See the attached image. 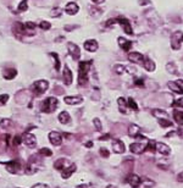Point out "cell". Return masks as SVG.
Listing matches in <instances>:
<instances>
[{
    "instance_id": "6da1fadb",
    "label": "cell",
    "mask_w": 183,
    "mask_h": 188,
    "mask_svg": "<svg viewBox=\"0 0 183 188\" xmlns=\"http://www.w3.org/2000/svg\"><path fill=\"white\" fill-rule=\"evenodd\" d=\"M92 61H81L78 65V84L79 86H87L88 83V73L91 70Z\"/></svg>"
},
{
    "instance_id": "7a4b0ae2",
    "label": "cell",
    "mask_w": 183,
    "mask_h": 188,
    "mask_svg": "<svg viewBox=\"0 0 183 188\" xmlns=\"http://www.w3.org/2000/svg\"><path fill=\"white\" fill-rule=\"evenodd\" d=\"M58 104H59V100L55 96H48L47 99L43 100L40 110L43 112H45V114H51V112H54L56 110Z\"/></svg>"
},
{
    "instance_id": "3957f363",
    "label": "cell",
    "mask_w": 183,
    "mask_h": 188,
    "mask_svg": "<svg viewBox=\"0 0 183 188\" xmlns=\"http://www.w3.org/2000/svg\"><path fill=\"white\" fill-rule=\"evenodd\" d=\"M148 139L144 137H140V141H137L134 143H132L129 145V150L134 154H142L147 150V145H148Z\"/></svg>"
},
{
    "instance_id": "277c9868",
    "label": "cell",
    "mask_w": 183,
    "mask_h": 188,
    "mask_svg": "<svg viewBox=\"0 0 183 188\" xmlns=\"http://www.w3.org/2000/svg\"><path fill=\"white\" fill-rule=\"evenodd\" d=\"M48 88H49V82H48L47 80H38V81H35V82L32 84V87H30L32 92L35 94L37 96H38V95H42Z\"/></svg>"
},
{
    "instance_id": "5b68a950",
    "label": "cell",
    "mask_w": 183,
    "mask_h": 188,
    "mask_svg": "<svg viewBox=\"0 0 183 188\" xmlns=\"http://www.w3.org/2000/svg\"><path fill=\"white\" fill-rule=\"evenodd\" d=\"M183 43V32L177 31L171 35V48L173 50H178Z\"/></svg>"
},
{
    "instance_id": "8992f818",
    "label": "cell",
    "mask_w": 183,
    "mask_h": 188,
    "mask_svg": "<svg viewBox=\"0 0 183 188\" xmlns=\"http://www.w3.org/2000/svg\"><path fill=\"white\" fill-rule=\"evenodd\" d=\"M67 50H68V53H70V55L72 56L73 60H76V61L79 60V58H81V49H79V47L77 44H75L72 42H68L67 43Z\"/></svg>"
},
{
    "instance_id": "52a82bcc",
    "label": "cell",
    "mask_w": 183,
    "mask_h": 188,
    "mask_svg": "<svg viewBox=\"0 0 183 188\" xmlns=\"http://www.w3.org/2000/svg\"><path fill=\"white\" fill-rule=\"evenodd\" d=\"M5 166H6V170L11 174H17L21 169H22V165L20 161L17 160H12V161H6V162H2Z\"/></svg>"
},
{
    "instance_id": "ba28073f",
    "label": "cell",
    "mask_w": 183,
    "mask_h": 188,
    "mask_svg": "<svg viewBox=\"0 0 183 188\" xmlns=\"http://www.w3.org/2000/svg\"><path fill=\"white\" fill-rule=\"evenodd\" d=\"M144 55L138 53V51H133V53H129L128 54V60L132 63H138V65H143L144 63Z\"/></svg>"
},
{
    "instance_id": "9c48e42d",
    "label": "cell",
    "mask_w": 183,
    "mask_h": 188,
    "mask_svg": "<svg viewBox=\"0 0 183 188\" xmlns=\"http://www.w3.org/2000/svg\"><path fill=\"white\" fill-rule=\"evenodd\" d=\"M117 22L120 23L126 34H133V30L131 26V21L126 17H117Z\"/></svg>"
},
{
    "instance_id": "30bf717a",
    "label": "cell",
    "mask_w": 183,
    "mask_h": 188,
    "mask_svg": "<svg viewBox=\"0 0 183 188\" xmlns=\"http://www.w3.org/2000/svg\"><path fill=\"white\" fill-rule=\"evenodd\" d=\"M62 78H63V83L66 86H70L72 84V81H73V76H72V71L70 70V67L67 65L63 66V71H62Z\"/></svg>"
},
{
    "instance_id": "8fae6325",
    "label": "cell",
    "mask_w": 183,
    "mask_h": 188,
    "mask_svg": "<svg viewBox=\"0 0 183 188\" xmlns=\"http://www.w3.org/2000/svg\"><path fill=\"white\" fill-rule=\"evenodd\" d=\"M49 141H50V143L53 145L59 147V145H61V143H62V136H61V133L56 132V131H51L49 133Z\"/></svg>"
},
{
    "instance_id": "7c38bea8",
    "label": "cell",
    "mask_w": 183,
    "mask_h": 188,
    "mask_svg": "<svg viewBox=\"0 0 183 188\" xmlns=\"http://www.w3.org/2000/svg\"><path fill=\"white\" fill-rule=\"evenodd\" d=\"M23 142L28 148H35L37 147V138L33 133H26L23 137Z\"/></svg>"
},
{
    "instance_id": "4fadbf2b",
    "label": "cell",
    "mask_w": 183,
    "mask_h": 188,
    "mask_svg": "<svg viewBox=\"0 0 183 188\" xmlns=\"http://www.w3.org/2000/svg\"><path fill=\"white\" fill-rule=\"evenodd\" d=\"M83 48H84L87 51H89V53H94V51L98 50L99 44H98V42H96L95 39H88V40L84 42Z\"/></svg>"
},
{
    "instance_id": "5bb4252c",
    "label": "cell",
    "mask_w": 183,
    "mask_h": 188,
    "mask_svg": "<svg viewBox=\"0 0 183 188\" xmlns=\"http://www.w3.org/2000/svg\"><path fill=\"white\" fill-rule=\"evenodd\" d=\"M79 11V6L75 2V1H71V2H67V5L65 6V12L67 15H76L77 12Z\"/></svg>"
},
{
    "instance_id": "9a60e30c",
    "label": "cell",
    "mask_w": 183,
    "mask_h": 188,
    "mask_svg": "<svg viewBox=\"0 0 183 188\" xmlns=\"http://www.w3.org/2000/svg\"><path fill=\"white\" fill-rule=\"evenodd\" d=\"M65 104L67 105H79L83 101V98L79 95H73V96H65L63 98Z\"/></svg>"
},
{
    "instance_id": "2e32d148",
    "label": "cell",
    "mask_w": 183,
    "mask_h": 188,
    "mask_svg": "<svg viewBox=\"0 0 183 188\" xmlns=\"http://www.w3.org/2000/svg\"><path fill=\"white\" fill-rule=\"evenodd\" d=\"M124 144H123V142L120 141V139H114L112 141V150H114V153H116V154H122V153H124Z\"/></svg>"
},
{
    "instance_id": "e0dca14e",
    "label": "cell",
    "mask_w": 183,
    "mask_h": 188,
    "mask_svg": "<svg viewBox=\"0 0 183 188\" xmlns=\"http://www.w3.org/2000/svg\"><path fill=\"white\" fill-rule=\"evenodd\" d=\"M117 42H119V45L121 47V49L123 51H129L131 48H132V42L123 38V37H119L117 38Z\"/></svg>"
},
{
    "instance_id": "ac0fdd59",
    "label": "cell",
    "mask_w": 183,
    "mask_h": 188,
    "mask_svg": "<svg viewBox=\"0 0 183 188\" xmlns=\"http://www.w3.org/2000/svg\"><path fill=\"white\" fill-rule=\"evenodd\" d=\"M75 171H76V165H75V164H70L66 169L62 170V172H61V177L65 178V180H66V178H70Z\"/></svg>"
},
{
    "instance_id": "d6986e66",
    "label": "cell",
    "mask_w": 183,
    "mask_h": 188,
    "mask_svg": "<svg viewBox=\"0 0 183 188\" xmlns=\"http://www.w3.org/2000/svg\"><path fill=\"white\" fill-rule=\"evenodd\" d=\"M128 134L132 138H137L140 136V127L136 124H131L128 127Z\"/></svg>"
},
{
    "instance_id": "ffe728a7",
    "label": "cell",
    "mask_w": 183,
    "mask_h": 188,
    "mask_svg": "<svg viewBox=\"0 0 183 188\" xmlns=\"http://www.w3.org/2000/svg\"><path fill=\"white\" fill-rule=\"evenodd\" d=\"M128 183H129L133 188H138L140 185H142V178H140L138 175L132 174V175H129V177H128Z\"/></svg>"
},
{
    "instance_id": "44dd1931",
    "label": "cell",
    "mask_w": 183,
    "mask_h": 188,
    "mask_svg": "<svg viewBox=\"0 0 183 188\" xmlns=\"http://www.w3.org/2000/svg\"><path fill=\"white\" fill-rule=\"evenodd\" d=\"M12 32L16 34V35H23L27 33V30L25 27V25H22L21 22H15L14 27H12Z\"/></svg>"
},
{
    "instance_id": "7402d4cb",
    "label": "cell",
    "mask_w": 183,
    "mask_h": 188,
    "mask_svg": "<svg viewBox=\"0 0 183 188\" xmlns=\"http://www.w3.org/2000/svg\"><path fill=\"white\" fill-rule=\"evenodd\" d=\"M156 152L160 153L161 155H169L171 153V149L165 143H156Z\"/></svg>"
},
{
    "instance_id": "603a6c76",
    "label": "cell",
    "mask_w": 183,
    "mask_h": 188,
    "mask_svg": "<svg viewBox=\"0 0 183 188\" xmlns=\"http://www.w3.org/2000/svg\"><path fill=\"white\" fill-rule=\"evenodd\" d=\"M167 86H169V88H170L172 92H175V93H177V94H183L182 84H180L178 82H173V81H170V82L167 83Z\"/></svg>"
},
{
    "instance_id": "cb8c5ba5",
    "label": "cell",
    "mask_w": 183,
    "mask_h": 188,
    "mask_svg": "<svg viewBox=\"0 0 183 188\" xmlns=\"http://www.w3.org/2000/svg\"><path fill=\"white\" fill-rule=\"evenodd\" d=\"M67 165H68V161H67V159H65V157H60V159H58V160L54 162V167H55L56 170H59V171H62L63 169H66Z\"/></svg>"
},
{
    "instance_id": "d4e9b609",
    "label": "cell",
    "mask_w": 183,
    "mask_h": 188,
    "mask_svg": "<svg viewBox=\"0 0 183 188\" xmlns=\"http://www.w3.org/2000/svg\"><path fill=\"white\" fill-rule=\"evenodd\" d=\"M58 119H59V121L62 125H68L71 122V116H70V114L67 111H61Z\"/></svg>"
},
{
    "instance_id": "484cf974",
    "label": "cell",
    "mask_w": 183,
    "mask_h": 188,
    "mask_svg": "<svg viewBox=\"0 0 183 188\" xmlns=\"http://www.w3.org/2000/svg\"><path fill=\"white\" fill-rule=\"evenodd\" d=\"M147 71H149V72H152L154 70H155V63L152 61L150 58H148V56H145L144 58V63L142 65Z\"/></svg>"
},
{
    "instance_id": "4316f807",
    "label": "cell",
    "mask_w": 183,
    "mask_h": 188,
    "mask_svg": "<svg viewBox=\"0 0 183 188\" xmlns=\"http://www.w3.org/2000/svg\"><path fill=\"white\" fill-rule=\"evenodd\" d=\"M17 76V71L15 68H6L4 71V78L10 81V80H14L15 77Z\"/></svg>"
},
{
    "instance_id": "83f0119b",
    "label": "cell",
    "mask_w": 183,
    "mask_h": 188,
    "mask_svg": "<svg viewBox=\"0 0 183 188\" xmlns=\"http://www.w3.org/2000/svg\"><path fill=\"white\" fill-rule=\"evenodd\" d=\"M173 119L180 126H183V111L178 110V109H175L173 110Z\"/></svg>"
},
{
    "instance_id": "f1b7e54d",
    "label": "cell",
    "mask_w": 183,
    "mask_h": 188,
    "mask_svg": "<svg viewBox=\"0 0 183 188\" xmlns=\"http://www.w3.org/2000/svg\"><path fill=\"white\" fill-rule=\"evenodd\" d=\"M117 104H119V109H120V111H121L122 114H126L127 112V101H126V99L124 98H119L117 99Z\"/></svg>"
},
{
    "instance_id": "f546056e",
    "label": "cell",
    "mask_w": 183,
    "mask_h": 188,
    "mask_svg": "<svg viewBox=\"0 0 183 188\" xmlns=\"http://www.w3.org/2000/svg\"><path fill=\"white\" fill-rule=\"evenodd\" d=\"M152 115L157 119H167V112L165 110H160V109H154L152 111Z\"/></svg>"
},
{
    "instance_id": "4dcf8cb0",
    "label": "cell",
    "mask_w": 183,
    "mask_h": 188,
    "mask_svg": "<svg viewBox=\"0 0 183 188\" xmlns=\"http://www.w3.org/2000/svg\"><path fill=\"white\" fill-rule=\"evenodd\" d=\"M126 67H124V65H121V63H116L115 66H114V71L117 73V75H123L124 72H126Z\"/></svg>"
},
{
    "instance_id": "1f68e13d",
    "label": "cell",
    "mask_w": 183,
    "mask_h": 188,
    "mask_svg": "<svg viewBox=\"0 0 183 188\" xmlns=\"http://www.w3.org/2000/svg\"><path fill=\"white\" fill-rule=\"evenodd\" d=\"M49 55H50V56L54 59V61H55V70H56V71H60V65H61V63H60V59H59L58 54H56V53H50Z\"/></svg>"
},
{
    "instance_id": "d6a6232c",
    "label": "cell",
    "mask_w": 183,
    "mask_h": 188,
    "mask_svg": "<svg viewBox=\"0 0 183 188\" xmlns=\"http://www.w3.org/2000/svg\"><path fill=\"white\" fill-rule=\"evenodd\" d=\"M25 27H26V30H27V33L30 34V33H32V34H34V30H35V23L34 22H26L25 23Z\"/></svg>"
},
{
    "instance_id": "836d02e7",
    "label": "cell",
    "mask_w": 183,
    "mask_h": 188,
    "mask_svg": "<svg viewBox=\"0 0 183 188\" xmlns=\"http://www.w3.org/2000/svg\"><path fill=\"white\" fill-rule=\"evenodd\" d=\"M127 105H128V108H131V109L134 110V111L138 110V105H137V103L134 101L133 98H128V99H127Z\"/></svg>"
},
{
    "instance_id": "e575fe53",
    "label": "cell",
    "mask_w": 183,
    "mask_h": 188,
    "mask_svg": "<svg viewBox=\"0 0 183 188\" xmlns=\"http://www.w3.org/2000/svg\"><path fill=\"white\" fill-rule=\"evenodd\" d=\"M18 11H21V12H23V11H26L27 9H28V0H22L20 4H18Z\"/></svg>"
},
{
    "instance_id": "d590c367",
    "label": "cell",
    "mask_w": 183,
    "mask_h": 188,
    "mask_svg": "<svg viewBox=\"0 0 183 188\" xmlns=\"http://www.w3.org/2000/svg\"><path fill=\"white\" fill-rule=\"evenodd\" d=\"M159 124L161 127H164V128H166V127H171V126L173 125L170 120H167V119H159Z\"/></svg>"
},
{
    "instance_id": "8d00e7d4",
    "label": "cell",
    "mask_w": 183,
    "mask_h": 188,
    "mask_svg": "<svg viewBox=\"0 0 183 188\" xmlns=\"http://www.w3.org/2000/svg\"><path fill=\"white\" fill-rule=\"evenodd\" d=\"M147 150H148V152H150V153L156 152V142H155V141H149V142H148Z\"/></svg>"
},
{
    "instance_id": "74e56055",
    "label": "cell",
    "mask_w": 183,
    "mask_h": 188,
    "mask_svg": "<svg viewBox=\"0 0 183 188\" xmlns=\"http://www.w3.org/2000/svg\"><path fill=\"white\" fill-rule=\"evenodd\" d=\"M11 125H12V121L10 119H2L0 121V127H2V128H9Z\"/></svg>"
},
{
    "instance_id": "f35d334b",
    "label": "cell",
    "mask_w": 183,
    "mask_h": 188,
    "mask_svg": "<svg viewBox=\"0 0 183 188\" xmlns=\"http://www.w3.org/2000/svg\"><path fill=\"white\" fill-rule=\"evenodd\" d=\"M39 154L43 155V157H51L53 155V152L49 149V148H42L39 150Z\"/></svg>"
},
{
    "instance_id": "ab89813d",
    "label": "cell",
    "mask_w": 183,
    "mask_h": 188,
    "mask_svg": "<svg viewBox=\"0 0 183 188\" xmlns=\"http://www.w3.org/2000/svg\"><path fill=\"white\" fill-rule=\"evenodd\" d=\"M39 27H40L42 30H44V31H48V30L51 28V25H50V22H48V21H40Z\"/></svg>"
},
{
    "instance_id": "60d3db41",
    "label": "cell",
    "mask_w": 183,
    "mask_h": 188,
    "mask_svg": "<svg viewBox=\"0 0 183 188\" xmlns=\"http://www.w3.org/2000/svg\"><path fill=\"white\" fill-rule=\"evenodd\" d=\"M61 14H62V10H61L60 7H54L51 10V12H50L51 17H59V16H61Z\"/></svg>"
},
{
    "instance_id": "b9f144b4",
    "label": "cell",
    "mask_w": 183,
    "mask_h": 188,
    "mask_svg": "<svg viewBox=\"0 0 183 188\" xmlns=\"http://www.w3.org/2000/svg\"><path fill=\"white\" fill-rule=\"evenodd\" d=\"M93 124H94V127H95L96 131H101V128H103V126H101V121H100L98 117H95V119L93 120Z\"/></svg>"
},
{
    "instance_id": "7bdbcfd3",
    "label": "cell",
    "mask_w": 183,
    "mask_h": 188,
    "mask_svg": "<svg viewBox=\"0 0 183 188\" xmlns=\"http://www.w3.org/2000/svg\"><path fill=\"white\" fill-rule=\"evenodd\" d=\"M9 100V94H1L0 95V105H5Z\"/></svg>"
},
{
    "instance_id": "ee69618b",
    "label": "cell",
    "mask_w": 183,
    "mask_h": 188,
    "mask_svg": "<svg viewBox=\"0 0 183 188\" xmlns=\"http://www.w3.org/2000/svg\"><path fill=\"white\" fill-rule=\"evenodd\" d=\"M99 152H100V155H101L103 157H110V152H109L106 148H100V150H99Z\"/></svg>"
},
{
    "instance_id": "f6af8a7d",
    "label": "cell",
    "mask_w": 183,
    "mask_h": 188,
    "mask_svg": "<svg viewBox=\"0 0 183 188\" xmlns=\"http://www.w3.org/2000/svg\"><path fill=\"white\" fill-rule=\"evenodd\" d=\"M21 142H22V138H21V136H16V137H14V139H12V145H18V144H21Z\"/></svg>"
},
{
    "instance_id": "bcb514c9",
    "label": "cell",
    "mask_w": 183,
    "mask_h": 188,
    "mask_svg": "<svg viewBox=\"0 0 183 188\" xmlns=\"http://www.w3.org/2000/svg\"><path fill=\"white\" fill-rule=\"evenodd\" d=\"M134 84L137 87H144V81L140 78H134Z\"/></svg>"
},
{
    "instance_id": "7dc6e473",
    "label": "cell",
    "mask_w": 183,
    "mask_h": 188,
    "mask_svg": "<svg viewBox=\"0 0 183 188\" xmlns=\"http://www.w3.org/2000/svg\"><path fill=\"white\" fill-rule=\"evenodd\" d=\"M144 186L145 187H152L155 183H154V181H152V180H149V178H144Z\"/></svg>"
},
{
    "instance_id": "c3c4849f",
    "label": "cell",
    "mask_w": 183,
    "mask_h": 188,
    "mask_svg": "<svg viewBox=\"0 0 183 188\" xmlns=\"http://www.w3.org/2000/svg\"><path fill=\"white\" fill-rule=\"evenodd\" d=\"M173 106H180V108H183V96L177 99L175 103H173Z\"/></svg>"
},
{
    "instance_id": "681fc988",
    "label": "cell",
    "mask_w": 183,
    "mask_h": 188,
    "mask_svg": "<svg viewBox=\"0 0 183 188\" xmlns=\"http://www.w3.org/2000/svg\"><path fill=\"white\" fill-rule=\"evenodd\" d=\"M32 188H49V186L45 183H37V185L32 186Z\"/></svg>"
},
{
    "instance_id": "f907efd6",
    "label": "cell",
    "mask_w": 183,
    "mask_h": 188,
    "mask_svg": "<svg viewBox=\"0 0 183 188\" xmlns=\"http://www.w3.org/2000/svg\"><path fill=\"white\" fill-rule=\"evenodd\" d=\"M177 180H178V182H182L183 183V171L178 175V176H177Z\"/></svg>"
},
{
    "instance_id": "816d5d0a",
    "label": "cell",
    "mask_w": 183,
    "mask_h": 188,
    "mask_svg": "<svg viewBox=\"0 0 183 188\" xmlns=\"http://www.w3.org/2000/svg\"><path fill=\"white\" fill-rule=\"evenodd\" d=\"M110 137H111L110 134H105V136H103V137H100L99 139H100V141H105V139H109Z\"/></svg>"
},
{
    "instance_id": "f5cc1de1",
    "label": "cell",
    "mask_w": 183,
    "mask_h": 188,
    "mask_svg": "<svg viewBox=\"0 0 183 188\" xmlns=\"http://www.w3.org/2000/svg\"><path fill=\"white\" fill-rule=\"evenodd\" d=\"M86 147H87V148H92V147H93V142H91V141L87 142V143H86Z\"/></svg>"
},
{
    "instance_id": "db71d44e",
    "label": "cell",
    "mask_w": 183,
    "mask_h": 188,
    "mask_svg": "<svg viewBox=\"0 0 183 188\" xmlns=\"http://www.w3.org/2000/svg\"><path fill=\"white\" fill-rule=\"evenodd\" d=\"M93 2H95V4H101V2H104L105 0H92Z\"/></svg>"
},
{
    "instance_id": "11a10c76",
    "label": "cell",
    "mask_w": 183,
    "mask_h": 188,
    "mask_svg": "<svg viewBox=\"0 0 183 188\" xmlns=\"http://www.w3.org/2000/svg\"><path fill=\"white\" fill-rule=\"evenodd\" d=\"M76 188H88V185H79V186H77Z\"/></svg>"
},
{
    "instance_id": "9f6ffc18",
    "label": "cell",
    "mask_w": 183,
    "mask_h": 188,
    "mask_svg": "<svg viewBox=\"0 0 183 188\" xmlns=\"http://www.w3.org/2000/svg\"><path fill=\"white\" fill-rule=\"evenodd\" d=\"M181 133V137H183V129H178V134Z\"/></svg>"
},
{
    "instance_id": "6f0895ef",
    "label": "cell",
    "mask_w": 183,
    "mask_h": 188,
    "mask_svg": "<svg viewBox=\"0 0 183 188\" xmlns=\"http://www.w3.org/2000/svg\"><path fill=\"white\" fill-rule=\"evenodd\" d=\"M18 188H20V187H18Z\"/></svg>"
}]
</instances>
